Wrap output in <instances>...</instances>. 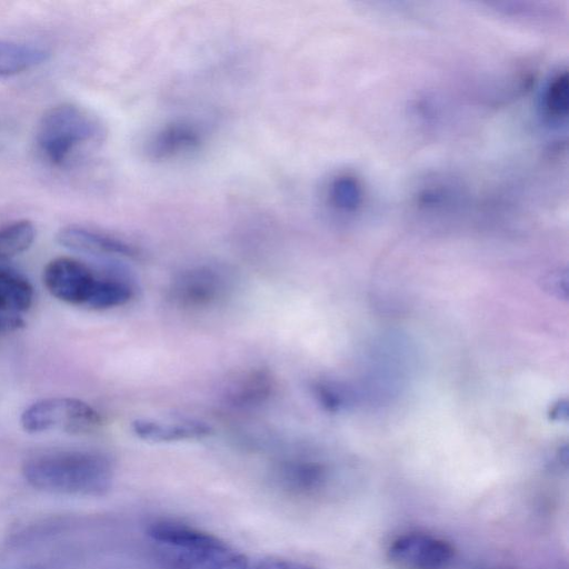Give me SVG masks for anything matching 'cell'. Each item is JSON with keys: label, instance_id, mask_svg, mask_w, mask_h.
<instances>
[{"label": "cell", "instance_id": "cell-15", "mask_svg": "<svg viewBox=\"0 0 569 569\" xmlns=\"http://www.w3.org/2000/svg\"><path fill=\"white\" fill-rule=\"evenodd\" d=\"M136 290L131 281L119 274H100L88 308L106 310L130 302Z\"/></svg>", "mask_w": 569, "mask_h": 569}, {"label": "cell", "instance_id": "cell-6", "mask_svg": "<svg viewBox=\"0 0 569 569\" xmlns=\"http://www.w3.org/2000/svg\"><path fill=\"white\" fill-rule=\"evenodd\" d=\"M447 540L425 532H407L388 548V558L400 569H445L453 558Z\"/></svg>", "mask_w": 569, "mask_h": 569}, {"label": "cell", "instance_id": "cell-9", "mask_svg": "<svg viewBox=\"0 0 569 569\" xmlns=\"http://www.w3.org/2000/svg\"><path fill=\"white\" fill-rule=\"evenodd\" d=\"M276 387V378L269 369L252 367L231 378L223 388L222 397L228 406L249 410L269 401Z\"/></svg>", "mask_w": 569, "mask_h": 569}, {"label": "cell", "instance_id": "cell-7", "mask_svg": "<svg viewBox=\"0 0 569 569\" xmlns=\"http://www.w3.org/2000/svg\"><path fill=\"white\" fill-rule=\"evenodd\" d=\"M271 478L290 497L315 498L326 490L329 472L326 465L312 457L290 455L276 461Z\"/></svg>", "mask_w": 569, "mask_h": 569}, {"label": "cell", "instance_id": "cell-4", "mask_svg": "<svg viewBox=\"0 0 569 569\" xmlns=\"http://www.w3.org/2000/svg\"><path fill=\"white\" fill-rule=\"evenodd\" d=\"M21 426L27 432L38 433L61 430L68 433H86L100 427L101 415L89 403L69 397L41 399L21 415Z\"/></svg>", "mask_w": 569, "mask_h": 569}, {"label": "cell", "instance_id": "cell-2", "mask_svg": "<svg viewBox=\"0 0 569 569\" xmlns=\"http://www.w3.org/2000/svg\"><path fill=\"white\" fill-rule=\"evenodd\" d=\"M27 482L38 490L60 495L99 496L112 482L110 460L92 451H56L34 456L23 465Z\"/></svg>", "mask_w": 569, "mask_h": 569}, {"label": "cell", "instance_id": "cell-19", "mask_svg": "<svg viewBox=\"0 0 569 569\" xmlns=\"http://www.w3.org/2000/svg\"><path fill=\"white\" fill-rule=\"evenodd\" d=\"M246 569H312L311 567L290 559L282 558H267L257 561L256 563L247 565Z\"/></svg>", "mask_w": 569, "mask_h": 569}, {"label": "cell", "instance_id": "cell-11", "mask_svg": "<svg viewBox=\"0 0 569 569\" xmlns=\"http://www.w3.org/2000/svg\"><path fill=\"white\" fill-rule=\"evenodd\" d=\"M58 242L72 250L89 254L138 258L137 247L122 239L78 226L62 228L57 234Z\"/></svg>", "mask_w": 569, "mask_h": 569}, {"label": "cell", "instance_id": "cell-20", "mask_svg": "<svg viewBox=\"0 0 569 569\" xmlns=\"http://www.w3.org/2000/svg\"><path fill=\"white\" fill-rule=\"evenodd\" d=\"M22 316L0 315V332L7 333L24 327Z\"/></svg>", "mask_w": 569, "mask_h": 569}, {"label": "cell", "instance_id": "cell-18", "mask_svg": "<svg viewBox=\"0 0 569 569\" xmlns=\"http://www.w3.org/2000/svg\"><path fill=\"white\" fill-rule=\"evenodd\" d=\"M568 80L567 73H558L545 92V109L549 117L560 119L567 113Z\"/></svg>", "mask_w": 569, "mask_h": 569}, {"label": "cell", "instance_id": "cell-14", "mask_svg": "<svg viewBox=\"0 0 569 569\" xmlns=\"http://www.w3.org/2000/svg\"><path fill=\"white\" fill-rule=\"evenodd\" d=\"M49 51L42 47L0 39V77L21 73L46 61Z\"/></svg>", "mask_w": 569, "mask_h": 569}, {"label": "cell", "instance_id": "cell-10", "mask_svg": "<svg viewBox=\"0 0 569 569\" xmlns=\"http://www.w3.org/2000/svg\"><path fill=\"white\" fill-rule=\"evenodd\" d=\"M203 138L204 133L197 123L188 120L172 121L149 137L144 151L152 160H167L198 149Z\"/></svg>", "mask_w": 569, "mask_h": 569}, {"label": "cell", "instance_id": "cell-13", "mask_svg": "<svg viewBox=\"0 0 569 569\" xmlns=\"http://www.w3.org/2000/svg\"><path fill=\"white\" fill-rule=\"evenodd\" d=\"M33 287L19 271L0 266V315L21 316L33 302Z\"/></svg>", "mask_w": 569, "mask_h": 569}, {"label": "cell", "instance_id": "cell-3", "mask_svg": "<svg viewBox=\"0 0 569 569\" xmlns=\"http://www.w3.org/2000/svg\"><path fill=\"white\" fill-rule=\"evenodd\" d=\"M103 134V127L94 116L78 106L63 103L41 117L36 142L47 161L62 166L79 147L99 141Z\"/></svg>", "mask_w": 569, "mask_h": 569}, {"label": "cell", "instance_id": "cell-8", "mask_svg": "<svg viewBox=\"0 0 569 569\" xmlns=\"http://www.w3.org/2000/svg\"><path fill=\"white\" fill-rule=\"evenodd\" d=\"M226 290L223 276L216 269L198 266L177 273L168 288L171 302L183 309H201L216 303Z\"/></svg>", "mask_w": 569, "mask_h": 569}, {"label": "cell", "instance_id": "cell-12", "mask_svg": "<svg viewBox=\"0 0 569 569\" xmlns=\"http://www.w3.org/2000/svg\"><path fill=\"white\" fill-rule=\"evenodd\" d=\"M137 437L153 442H174L202 439L211 433V428L198 421L166 422L138 419L132 422Z\"/></svg>", "mask_w": 569, "mask_h": 569}, {"label": "cell", "instance_id": "cell-1", "mask_svg": "<svg viewBox=\"0 0 569 569\" xmlns=\"http://www.w3.org/2000/svg\"><path fill=\"white\" fill-rule=\"evenodd\" d=\"M148 538L163 569H246L248 565L219 537L182 521L157 520L149 526Z\"/></svg>", "mask_w": 569, "mask_h": 569}, {"label": "cell", "instance_id": "cell-17", "mask_svg": "<svg viewBox=\"0 0 569 569\" xmlns=\"http://www.w3.org/2000/svg\"><path fill=\"white\" fill-rule=\"evenodd\" d=\"M330 203L339 210H352L359 203L360 191L357 182L348 176L333 179L328 190Z\"/></svg>", "mask_w": 569, "mask_h": 569}, {"label": "cell", "instance_id": "cell-16", "mask_svg": "<svg viewBox=\"0 0 569 569\" xmlns=\"http://www.w3.org/2000/svg\"><path fill=\"white\" fill-rule=\"evenodd\" d=\"M36 238L34 224L19 220L0 229V266L29 249Z\"/></svg>", "mask_w": 569, "mask_h": 569}, {"label": "cell", "instance_id": "cell-5", "mask_svg": "<svg viewBox=\"0 0 569 569\" xmlns=\"http://www.w3.org/2000/svg\"><path fill=\"white\" fill-rule=\"evenodd\" d=\"M100 274L73 258L59 257L43 270V283L57 299L74 306L88 307Z\"/></svg>", "mask_w": 569, "mask_h": 569}]
</instances>
